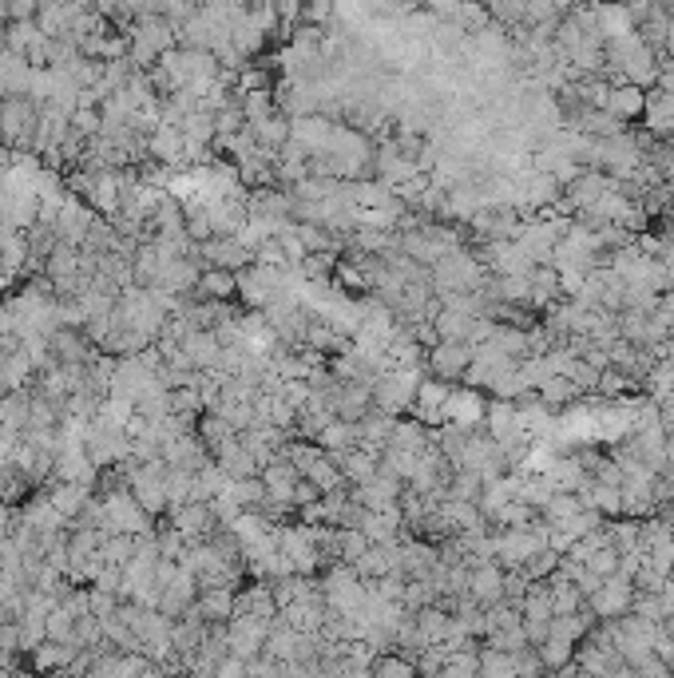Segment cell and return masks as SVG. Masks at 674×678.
<instances>
[{
    "instance_id": "74e56055",
    "label": "cell",
    "mask_w": 674,
    "mask_h": 678,
    "mask_svg": "<svg viewBox=\"0 0 674 678\" xmlns=\"http://www.w3.org/2000/svg\"><path fill=\"white\" fill-rule=\"evenodd\" d=\"M318 500H322V492H318V488H314V484L302 476V480L294 484V496H290V504L302 512V508H310V504H318Z\"/></svg>"
},
{
    "instance_id": "5bb4252c",
    "label": "cell",
    "mask_w": 674,
    "mask_h": 678,
    "mask_svg": "<svg viewBox=\"0 0 674 678\" xmlns=\"http://www.w3.org/2000/svg\"><path fill=\"white\" fill-rule=\"evenodd\" d=\"M183 353L191 361L195 373H215L219 369V357H223V345L215 334H203V330H191L187 341H183Z\"/></svg>"
},
{
    "instance_id": "8992f818",
    "label": "cell",
    "mask_w": 674,
    "mask_h": 678,
    "mask_svg": "<svg viewBox=\"0 0 674 678\" xmlns=\"http://www.w3.org/2000/svg\"><path fill=\"white\" fill-rule=\"evenodd\" d=\"M631 599H635V583L623 579V575H611V579H603V587L587 599V611H591L599 623H615V619L631 615Z\"/></svg>"
},
{
    "instance_id": "6da1fadb",
    "label": "cell",
    "mask_w": 674,
    "mask_h": 678,
    "mask_svg": "<svg viewBox=\"0 0 674 678\" xmlns=\"http://www.w3.org/2000/svg\"><path fill=\"white\" fill-rule=\"evenodd\" d=\"M36 127H40V104H32L28 96H0V135L8 151L32 155Z\"/></svg>"
},
{
    "instance_id": "9a60e30c",
    "label": "cell",
    "mask_w": 674,
    "mask_h": 678,
    "mask_svg": "<svg viewBox=\"0 0 674 678\" xmlns=\"http://www.w3.org/2000/svg\"><path fill=\"white\" fill-rule=\"evenodd\" d=\"M480 413H488V409L472 389H452L445 401V425H456V429H476Z\"/></svg>"
},
{
    "instance_id": "836d02e7",
    "label": "cell",
    "mask_w": 674,
    "mask_h": 678,
    "mask_svg": "<svg viewBox=\"0 0 674 678\" xmlns=\"http://www.w3.org/2000/svg\"><path fill=\"white\" fill-rule=\"evenodd\" d=\"M282 401L294 409V413H302L310 401H314V389H310V381L306 377H294V381H282Z\"/></svg>"
},
{
    "instance_id": "484cf974",
    "label": "cell",
    "mask_w": 674,
    "mask_h": 678,
    "mask_svg": "<svg viewBox=\"0 0 674 678\" xmlns=\"http://www.w3.org/2000/svg\"><path fill=\"white\" fill-rule=\"evenodd\" d=\"M472 322H476V318H468V314H452V310H441V314L433 318L437 341H468V334H472Z\"/></svg>"
},
{
    "instance_id": "1f68e13d",
    "label": "cell",
    "mask_w": 674,
    "mask_h": 678,
    "mask_svg": "<svg viewBox=\"0 0 674 678\" xmlns=\"http://www.w3.org/2000/svg\"><path fill=\"white\" fill-rule=\"evenodd\" d=\"M540 663H544V671H560V667H567V663H575V643L548 639V643L540 647Z\"/></svg>"
},
{
    "instance_id": "4fadbf2b",
    "label": "cell",
    "mask_w": 674,
    "mask_h": 678,
    "mask_svg": "<svg viewBox=\"0 0 674 678\" xmlns=\"http://www.w3.org/2000/svg\"><path fill=\"white\" fill-rule=\"evenodd\" d=\"M44 492H48L52 508H56L68 524H76V516H80V512L88 508V500L96 496V488H88V484H48Z\"/></svg>"
},
{
    "instance_id": "7a4b0ae2",
    "label": "cell",
    "mask_w": 674,
    "mask_h": 678,
    "mask_svg": "<svg viewBox=\"0 0 674 678\" xmlns=\"http://www.w3.org/2000/svg\"><path fill=\"white\" fill-rule=\"evenodd\" d=\"M417 389H421V373H413V369L381 373V377L373 381V409L385 413V417H393V421H401V413L413 409Z\"/></svg>"
},
{
    "instance_id": "52a82bcc",
    "label": "cell",
    "mask_w": 674,
    "mask_h": 678,
    "mask_svg": "<svg viewBox=\"0 0 674 678\" xmlns=\"http://www.w3.org/2000/svg\"><path fill=\"white\" fill-rule=\"evenodd\" d=\"M472 357H476V349H472L468 341H441L437 349L425 353V369H429L437 381H456V377L468 373Z\"/></svg>"
},
{
    "instance_id": "8fae6325",
    "label": "cell",
    "mask_w": 674,
    "mask_h": 678,
    "mask_svg": "<svg viewBox=\"0 0 674 678\" xmlns=\"http://www.w3.org/2000/svg\"><path fill=\"white\" fill-rule=\"evenodd\" d=\"M211 460L223 468L230 480H254V476H262V468H258V460L246 452V445L234 437V441H226L223 449L211 452Z\"/></svg>"
},
{
    "instance_id": "cb8c5ba5",
    "label": "cell",
    "mask_w": 674,
    "mask_h": 678,
    "mask_svg": "<svg viewBox=\"0 0 674 678\" xmlns=\"http://www.w3.org/2000/svg\"><path fill=\"white\" fill-rule=\"evenodd\" d=\"M195 437L203 441V449L215 452V449H223L226 441H234L238 433L226 425L223 417H215V413H203V417H199V425H195Z\"/></svg>"
},
{
    "instance_id": "d6a6232c",
    "label": "cell",
    "mask_w": 674,
    "mask_h": 678,
    "mask_svg": "<svg viewBox=\"0 0 674 678\" xmlns=\"http://www.w3.org/2000/svg\"><path fill=\"white\" fill-rule=\"evenodd\" d=\"M635 389H643L639 381H631L623 369H603V377H599V389L595 393H603L607 401L611 397H623V393H635Z\"/></svg>"
},
{
    "instance_id": "4dcf8cb0",
    "label": "cell",
    "mask_w": 674,
    "mask_h": 678,
    "mask_svg": "<svg viewBox=\"0 0 674 678\" xmlns=\"http://www.w3.org/2000/svg\"><path fill=\"white\" fill-rule=\"evenodd\" d=\"M155 544H159V560H167V564H183V556L191 548L171 524H163V532H155Z\"/></svg>"
},
{
    "instance_id": "f1b7e54d",
    "label": "cell",
    "mask_w": 674,
    "mask_h": 678,
    "mask_svg": "<svg viewBox=\"0 0 674 678\" xmlns=\"http://www.w3.org/2000/svg\"><path fill=\"white\" fill-rule=\"evenodd\" d=\"M135 556V536H104L100 544V560L112 567H127Z\"/></svg>"
},
{
    "instance_id": "ba28073f",
    "label": "cell",
    "mask_w": 674,
    "mask_h": 678,
    "mask_svg": "<svg viewBox=\"0 0 674 678\" xmlns=\"http://www.w3.org/2000/svg\"><path fill=\"white\" fill-rule=\"evenodd\" d=\"M449 393H452V385L449 381H421V389H417V401H413V421L417 425H433V429H441L445 425V401H449Z\"/></svg>"
},
{
    "instance_id": "7402d4cb",
    "label": "cell",
    "mask_w": 674,
    "mask_h": 678,
    "mask_svg": "<svg viewBox=\"0 0 674 678\" xmlns=\"http://www.w3.org/2000/svg\"><path fill=\"white\" fill-rule=\"evenodd\" d=\"M484 421H488V437H492V441H508V437L520 433V429H516V405H512V401H492Z\"/></svg>"
},
{
    "instance_id": "3957f363",
    "label": "cell",
    "mask_w": 674,
    "mask_h": 678,
    "mask_svg": "<svg viewBox=\"0 0 674 678\" xmlns=\"http://www.w3.org/2000/svg\"><path fill=\"white\" fill-rule=\"evenodd\" d=\"M167 464L163 460H151V464H135L127 472V492L135 496V504L155 520V516H167Z\"/></svg>"
},
{
    "instance_id": "83f0119b",
    "label": "cell",
    "mask_w": 674,
    "mask_h": 678,
    "mask_svg": "<svg viewBox=\"0 0 674 678\" xmlns=\"http://www.w3.org/2000/svg\"><path fill=\"white\" fill-rule=\"evenodd\" d=\"M536 397H540L548 409H556V405H571V401H579V389H575L567 377H552V381H544V385L536 389Z\"/></svg>"
},
{
    "instance_id": "603a6c76",
    "label": "cell",
    "mask_w": 674,
    "mask_h": 678,
    "mask_svg": "<svg viewBox=\"0 0 674 678\" xmlns=\"http://www.w3.org/2000/svg\"><path fill=\"white\" fill-rule=\"evenodd\" d=\"M163 484H167V512L195 500V472H187V468H167Z\"/></svg>"
},
{
    "instance_id": "d590c367",
    "label": "cell",
    "mask_w": 674,
    "mask_h": 678,
    "mask_svg": "<svg viewBox=\"0 0 674 678\" xmlns=\"http://www.w3.org/2000/svg\"><path fill=\"white\" fill-rule=\"evenodd\" d=\"M373 544L361 536V532H341V564L345 567H353L365 552H369Z\"/></svg>"
},
{
    "instance_id": "4316f807",
    "label": "cell",
    "mask_w": 674,
    "mask_h": 678,
    "mask_svg": "<svg viewBox=\"0 0 674 678\" xmlns=\"http://www.w3.org/2000/svg\"><path fill=\"white\" fill-rule=\"evenodd\" d=\"M76 615L68 611V607H52V615L44 619V635L52 639V643H68L72 647V631H76Z\"/></svg>"
},
{
    "instance_id": "d4e9b609",
    "label": "cell",
    "mask_w": 674,
    "mask_h": 678,
    "mask_svg": "<svg viewBox=\"0 0 674 678\" xmlns=\"http://www.w3.org/2000/svg\"><path fill=\"white\" fill-rule=\"evenodd\" d=\"M314 445L326 452L330 460H337L341 452L357 449V429H353V425H345V421H334V425H330V429H326V433H322Z\"/></svg>"
},
{
    "instance_id": "e575fe53",
    "label": "cell",
    "mask_w": 674,
    "mask_h": 678,
    "mask_svg": "<svg viewBox=\"0 0 674 678\" xmlns=\"http://www.w3.org/2000/svg\"><path fill=\"white\" fill-rule=\"evenodd\" d=\"M563 377H567V381H571V385H575L579 393H587V389L595 393V389H599V377H603V373H599V369H591L587 361H571Z\"/></svg>"
},
{
    "instance_id": "f35d334b",
    "label": "cell",
    "mask_w": 674,
    "mask_h": 678,
    "mask_svg": "<svg viewBox=\"0 0 674 678\" xmlns=\"http://www.w3.org/2000/svg\"><path fill=\"white\" fill-rule=\"evenodd\" d=\"M635 678H674V671L671 667H663V663L651 655L647 663H639V667H635Z\"/></svg>"
},
{
    "instance_id": "7c38bea8",
    "label": "cell",
    "mask_w": 674,
    "mask_h": 678,
    "mask_svg": "<svg viewBox=\"0 0 674 678\" xmlns=\"http://www.w3.org/2000/svg\"><path fill=\"white\" fill-rule=\"evenodd\" d=\"M262 484H266V496L270 500H282V504H290V496H294V484L302 480V472L286 460V456H274L266 468H262V476H258Z\"/></svg>"
},
{
    "instance_id": "9c48e42d",
    "label": "cell",
    "mask_w": 674,
    "mask_h": 678,
    "mask_svg": "<svg viewBox=\"0 0 674 678\" xmlns=\"http://www.w3.org/2000/svg\"><path fill=\"white\" fill-rule=\"evenodd\" d=\"M56 484H88L96 488L100 480V468L88 460V449L84 445H60V456H56Z\"/></svg>"
},
{
    "instance_id": "f546056e",
    "label": "cell",
    "mask_w": 674,
    "mask_h": 678,
    "mask_svg": "<svg viewBox=\"0 0 674 678\" xmlns=\"http://www.w3.org/2000/svg\"><path fill=\"white\" fill-rule=\"evenodd\" d=\"M591 508H595L599 516L623 520V488H607V484H595V488H591Z\"/></svg>"
},
{
    "instance_id": "44dd1931",
    "label": "cell",
    "mask_w": 674,
    "mask_h": 678,
    "mask_svg": "<svg viewBox=\"0 0 674 678\" xmlns=\"http://www.w3.org/2000/svg\"><path fill=\"white\" fill-rule=\"evenodd\" d=\"M647 108V92L643 88H631V84H623V88H611V96H607V108L603 112H611L615 119H635V115H643Z\"/></svg>"
},
{
    "instance_id": "d6986e66",
    "label": "cell",
    "mask_w": 674,
    "mask_h": 678,
    "mask_svg": "<svg viewBox=\"0 0 674 678\" xmlns=\"http://www.w3.org/2000/svg\"><path fill=\"white\" fill-rule=\"evenodd\" d=\"M334 464H337V472L345 476V484H349V488H361V484H369V480L377 476V460L361 449L341 452Z\"/></svg>"
},
{
    "instance_id": "e0dca14e",
    "label": "cell",
    "mask_w": 674,
    "mask_h": 678,
    "mask_svg": "<svg viewBox=\"0 0 674 678\" xmlns=\"http://www.w3.org/2000/svg\"><path fill=\"white\" fill-rule=\"evenodd\" d=\"M238 298V274L226 270H203L191 302H234Z\"/></svg>"
},
{
    "instance_id": "ffe728a7",
    "label": "cell",
    "mask_w": 674,
    "mask_h": 678,
    "mask_svg": "<svg viewBox=\"0 0 674 678\" xmlns=\"http://www.w3.org/2000/svg\"><path fill=\"white\" fill-rule=\"evenodd\" d=\"M250 127V135H254V143L258 147H266V151H282L286 143H290V119L278 112L270 115V119H262V123H246Z\"/></svg>"
},
{
    "instance_id": "30bf717a",
    "label": "cell",
    "mask_w": 674,
    "mask_h": 678,
    "mask_svg": "<svg viewBox=\"0 0 674 678\" xmlns=\"http://www.w3.org/2000/svg\"><path fill=\"white\" fill-rule=\"evenodd\" d=\"M468 595L488 611L496 603H504V567L500 564H476L468 579Z\"/></svg>"
},
{
    "instance_id": "2e32d148",
    "label": "cell",
    "mask_w": 674,
    "mask_h": 678,
    "mask_svg": "<svg viewBox=\"0 0 674 678\" xmlns=\"http://www.w3.org/2000/svg\"><path fill=\"white\" fill-rule=\"evenodd\" d=\"M80 659V651L76 647H68V643H52V639H44L36 651H32V667L40 671V675H64V671H72V663Z\"/></svg>"
},
{
    "instance_id": "ac0fdd59",
    "label": "cell",
    "mask_w": 674,
    "mask_h": 678,
    "mask_svg": "<svg viewBox=\"0 0 674 678\" xmlns=\"http://www.w3.org/2000/svg\"><path fill=\"white\" fill-rule=\"evenodd\" d=\"M433 445V433L425 429V425H417L413 417L409 421H397L393 425V437H389V445L385 449H397V452H409V456H421V452Z\"/></svg>"
},
{
    "instance_id": "277c9868",
    "label": "cell",
    "mask_w": 674,
    "mask_h": 678,
    "mask_svg": "<svg viewBox=\"0 0 674 678\" xmlns=\"http://www.w3.org/2000/svg\"><path fill=\"white\" fill-rule=\"evenodd\" d=\"M104 508H108V536H151L155 520L135 504V496L127 488L104 496Z\"/></svg>"
},
{
    "instance_id": "5b68a950",
    "label": "cell",
    "mask_w": 674,
    "mask_h": 678,
    "mask_svg": "<svg viewBox=\"0 0 674 678\" xmlns=\"http://www.w3.org/2000/svg\"><path fill=\"white\" fill-rule=\"evenodd\" d=\"M167 524H171L187 544H207L215 532H223L215 508H211V504H199V500H191V504H183V508H171V512H167Z\"/></svg>"
},
{
    "instance_id": "60d3db41",
    "label": "cell",
    "mask_w": 674,
    "mask_h": 678,
    "mask_svg": "<svg viewBox=\"0 0 674 678\" xmlns=\"http://www.w3.org/2000/svg\"><path fill=\"white\" fill-rule=\"evenodd\" d=\"M8 28V4H0V32Z\"/></svg>"
},
{
    "instance_id": "ab89813d",
    "label": "cell",
    "mask_w": 674,
    "mask_h": 678,
    "mask_svg": "<svg viewBox=\"0 0 674 678\" xmlns=\"http://www.w3.org/2000/svg\"><path fill=\"white\" fill-rule=\"evenodd\" d=\"M663 310H667V314L674 318V290H671V294H663Z\"/></svg>"
},
{
    "instance_id": "8d00e7d4",
    "label": "cell",
    "mask_w": 674,
    "mask_h": 678,
    "mask_svg": "<svg viewBox=\"0 0 674 678\" xmlns=\"http://www.w3.org/2000/svg\"><path fill=\"white\" fill-rule=\"evenodd\" d=\"M583 567L595 571L599 579H611V575H619V552H615V548H599Z\"/></svg>"
}]
</instances>
